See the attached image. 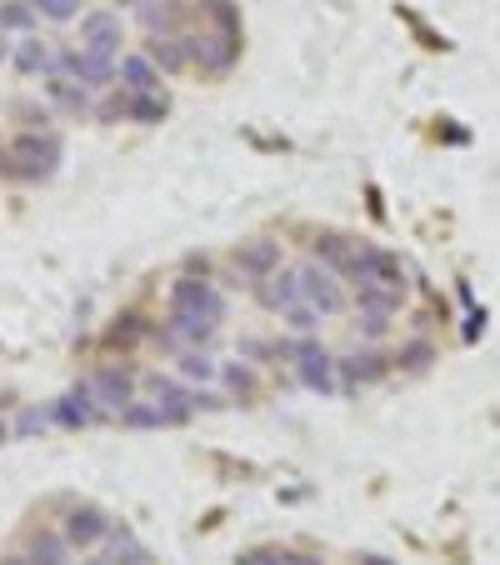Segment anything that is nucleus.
<instances>
[{"mask_svg":"<svg viewBox=\"0 0 500 565\" xmlns=\"http://www.w3.org/2000/svg\"><path fill=\"white\" fill-rule=\"evenodd\" d=\"M61 161V141L55 135H41V131H21L15 141H6V161L0 171L11 181H45Z\"/></svg>","mask_w":500,"mask_h":565,"instance_id":"f257e3e1","label":"nucleus"},{"mask_svg":"<svg viewBox=\"0 0 500 565\" xmlns=\"http://www.w3.org/2000/svg\"><path fill=\"white\" fill-rule=\"evenodd\" d=\"M281 346L285 360H295V370H301V385L305 391H316V395H336L340 391V366L336 356H330L326 346H320L316 336H295V340H275Z\"/></svg>","mask_w":500,"mask_h":565,"instance_id":"f03ea898","label":"nucleus"},{"mask_svg":"<svg viewBox=\"0 0 500 565\" xmlns=\"http://www.w3.org/2000/svg\"><path fill=\"white\" fill-rule=\"evenodd\" d=\"M55 70L80 80L86 90H100V86H110V80H120V61L86 51V45H61V51H55Z\"/></svg>","mask_w":500,"mask_h":565,"instance_id":"7ed1b4c3","label":"nucleus"},{"mask_svg":"<svg viewBox=\"0 0 500 565\" xmlns=\"http://www.w3.org/2000/svg\"><path fill=\"white\" fill-rule=\"evenodd\" d=\"M185 45H191V66H200L206 76H226L240 61V35H220V31H185Z\"/></svg>","mask_w":500,"mask_h":565,"instance_id":"20e7f679","label":"nucleus"},{"mask_svg":"<svg viewBox=\"0 0 500 565\" xmlns=\"http://www.w3.org/2000/svg\"><path fill=\"white\" fill-rule=\"evenodd\" d=\"M110 531H116V521H110L100 506H70L66 525H61V535L70 541V551H96L100 541H110Z\"/></svg>","mask_w":500,"mask_h":565,"instance_id":"39448f33","label":"nucleus"},{"mask_svg":"<svg viewBox=\"0 0 500 565\" xmlns=\"http://www.w3.org/2000/svg\"><path fill=\"white\" fill-rule=\"evenodd\" d=\"M301 295L316 305L320 316H340V311H346V291H340L336 271H330V265H320V261L301 265Z\"/></svg>","mask_w":500,"mask_h":565,"instance_id":"423d86ee","label":"nucleus"},{"mask_svg":"<svg viewBox=\"0 0 500 565\" xmlns=\"http://www.w3.org/2000/svg\"><path fill=\"white\" fill-rule=\"evenodd\" d=\"M171 305L200 311V316H210V320H226V295H220L206 275H181V281L171 285Z\"/></svg>","mask_w":500,"mask_h":565,"instance_id":"0eeeda50","label":"nucleus"},{"mask_svg":"<svg viewBox=\"0 0 500 565\" xmlns=\"http://www.w3.org/2000/svg\"><path fill=\"white\" fill-rule=\"evenodd\" d=\"M281 240H240L236 246V275L250 285H261L265 275L281 271Z\"/></svg>","mask_w":500,"mask_h":565,"instance_id":"6e6552de","label":"nucleus"},{"mask_svg":"<svg viewBox=\"0 0 500 565\" xmlns=\"http://www.w3.org/2000/svg\"><path fill=\"white\" fill-rule=\"evenodd\" d=\"M145 391H151V401L161 405V411H171L175 415V425H185L191 415L200 411V391H191V385H181L175 376H145Z\"/></svg>","mask_w":500,"mask_h":565,"instance_id":"1a4fd4ad","label":"nucleus"},{"mask_svg":"<svg viewBox=\"0 0 500 565\" xmlns=\"http://www.w3.org/2000/svg\"><path fill=\"white\" fill-rule=\"evenodd\" d=\"M100 401H96V391H90V381H80L76 391H66L61 401L51 405V421L55 425H66V431H86V425H96L100 421Z\"/></svg>","mask_w":500,"mask_h":565,"instance_id":"9d476101","label":"nucleus"},{"mask_svg":"<svg viewBox=\"0 0 500 565\" xmlns=\"http://www.w3.org/2000/svg\"><path fill=\"white\" fill-rule=\"evenodd\" d=\"M90 391H96V401H100V411H110V415H120L126 405L135 401V376L126 366H100L96 376H90Z\"/></svg>","mask_w":500,"mask_h":565,"instance_id":"9b49d317","label":"nucleus"},{"mask_svg":"<svg viewBox=\"0 0 500 565\" xmlns=\"http://www.w3.org/2000/svg\"><path fill=\"white\" fill-rule=\"evenodd\" d=\"M120 41H126V31H120V15L116 11H86V15H80V45H86V51L110 55V61H116Z\"/></svg>","mask_w":500,"mask_h":565,"instance_id":"f8f14e48","label":"nucleus"},{"mask_svg":"<svg viewBox=\"0 0 500 565\" xmlns=\"http://www.w3.org/2000/svg\"><path fill=\"white\" fill-rule=\"evenodd\" d=\"M171 336L181 340V350L185 346H200V350H210L216 346V336H220V320H210V316H200V311H181V305H171Z\"/></svg>","mask_w":500,"mask_h":565,"instance_id":"ddd939ff","label":"nucleus"},{"mask_svg":"<svg viewBox=\"0 0 500 565\" xmlns=\"http://www.w3.org/2000/svg\"><path fill=\"white\" fill-rule=\"evenodd\" d=\"M336 366H340V381H346V391H360V385H376V381H385V370H391V360H385L381 350L360 346L356 356L336 360Z\"/></svg>","mask_w":500,"mask_h":565,"instance_id":"4468645a","label":"nucleus"},{"mask_svg":"<svg viewBox=\"0 0 500 565\" xmlns=\"http://www.w3.org/2000/svg\"><path fill=\"white\" fill-rule=\"evenodd\" d=\"M11 66L21 70V76H61L55 70V51H51V41H41V35H21L15 41V55H11Z\"/></svg>","mask_w":500,"mask_h":565,"instance_id":"2eb2a0df","label":"nucleus"},{"mask_svg":"<svg viewBox=\"0 0 500 565\" xmlns=\"http://www.w3.org/2000/svg\"><path fill=\"white\" fill-rule=\"evenodd\" d=\"M256 295H261V305L265 311H291V305H301L305 295H301V271H275V275H265L261 285H256Z\"/></svg>","mask_w":500,"mask_h":565,"instance_id":"dca6fc26","label":"nucleus"},{"mask_svg":"<svg viewBox=\"0 0 500 565\" xmlns=\"http://www.w3.org/2000/svg\"><path fill=\"white\" fill-rule=\"evenodd\" d=\"M185 15H191L185 0H151V6H141L145 35H185Z\"/></svg>","mask_w":500,"mask_h":565,"instance_id":"f3484780","label":"nucleus"},{"mask_svg":"<svg viewBox=\"0 0 500 565\" xmlns=\"http://www.w3.org/2000/svg\"><path fill=\"white\" fill-rule=\"evenodd\" d=\"M145 55L155 61L161 76H181V70L191 66V45H185V35H151V41H145Z\"/></svg>","mask_w":500,"mask_h":565,"instance_id":"a211bd4d","label":"nucleus"},{"mask_svg":"<svg viewBox=\"0 0 500 565\" xmlns=\"http://www.w3.org/2000/svg\"><path fill=\"white\" fill-rule=\"evenodd\" d=\"M45 96H51V106L66 110V116H96L90 90L80 86V80H70V76H45Z\"/></svg>","mask_w":500,"mask_h":565,"instance_id":"6ab92c4d","label":"nucleus"},{"mask_svg":"<svg viewBox=\"0 0 500 565\" xmlns=\"http://www.w3.org/2000/svg\"><path fill=\"white\" fill-rule=\"evenodd\" d=\"M401 301H405V291H391V285H376V281L356 285V311L360 316H395Z\"/></svg>","mask_w":500,"mask_h":565,"instance_id":"aec40b11","label":"nucleus"},{"mask_svg":"<svg viewBox=\"0 0 500 565\" xmlns=\"http://www.w3.org/2000/svg\"><path fill=\"white\" fill-rule=\"evenodd\" d=\"M25 561L31 565H70V541L61 531H31Z\"/></svg>","mask_w":500,"mask_h":565,"instance_id":"412c9836","label":"nucleus"},{"mask_svg":"<svg viewBox=\"0 0 500 565\" xmlns=\"http://www.w3.org/2000/svg\"><path fill=\"white\" fill-rule=\"evenodd\" d=\"M120 80H126V90H135V96L161 90V70H155L151 55H120Z\"/></svg>","mask_w":500,"mask_h":565,"instance_id":"4be33fe9","label":"nucleus"},{"mask_svg":"<svg viewBox=\"0 0 500 565\" xmlns=\"http://www.w3.org/2000/svg\"><path fill=\"white\" fill-rule=\"evenodd\" d=\"M165 110H171V100H165V90H145V96H135V90H126V120H141V126H161Z\"/></svg>","mask_w":500,"mask_h":565,"instance_id":"5701e85b","label":"nucleus"},{"mask_svg":"<svg viewBox=\"0 0 500 565\" xmlns=\"http://www.w3.org/2000/svg\"><path fill=\"white\" fill-rule=\"evenodd\" d=\"M116 421L126 425V431H161V425H175V415H171V411H161L155 401H131L126 411L116 415Z\"/></svg>","mask_w":500,"mask_h":565,"instance_id":"b1692460","label":"nucleus"},{"mask_svg":"<svg viewBox=\"0 0 500 565\" xmlns=\"http://www.w3.org/2000/svg\"><path fill=\"white\" fill-rule=\"evenodd\" d=\"M110 565H151V551L135 541L131 525H116V531H110Z\"/></svg>","mask_w":500,"mask_h":565,"instance_id":"393cba45","label":"nucleus"},{"mask_svg":"<svg viewBox=\"0 0 500 565\" xmlns=\"http://www.w3.org/2000/svg\"><path fill=\"white\" fill-rule=\"evenodd\" d=\"M175 370H181L185 381H220V366L210 360V350H200V346H185L181 356H175Z\"/></svg>","mask_w":500,"mask_h":565,"instance_id":"a878e982","label":"nucleus"},{"mask_svg":"<svg viewBox=\"0 0 500 565\" xmlns=\"http://www.w3.org/2000/svg\"><path fill=\"white\" fill-rule=\"evenodd\" d=\"M35 6L31 0H0V31H15V35H35Z\"/></svg>","mask_w":500,"mask_h":565,"instance_id":"bb28decb","label":"nucleus"},{"mask_svg":"<svg viewBox=\"0 0 500 565\" xmlns=\"http://www.w3.org/2000/svg\"><path fill=\"white\" fill-rule=\"evenodd\" d=\"M350 250H356V246H350L346 236H316V240H311V261L330 265V271L340 275V265L350 261Z\"/></svg>","mask_w":500,"mask_h":565,"instance_id":"cd10ccee","label":"nucleus"},{"mask_svg":"<svg viewBox=\"0 0 500 565\" xmlns=\"http://www.w3.org/2000/svg\"><path fill=\"white\" fill-rule=\"evenodd\" d=\"M206 21L220 35H240V6L236 0H206Z\"/></svg>","mask_w":500,"mask_h":565,"instance_id":"c85d7f7f","label":"nucleus"},{"mask_svg":"<svg viewBox=\"0 0 500 565\" xmlns=\"http://www.w3.org/2000/svg\"><path fill=\"white\" fill-rule=\"evenodd\" d=\"M281 320L295 330V336H316L320 320H326V316H320V311H316L311 301H301V305H291V311H281Z\"/></svg>","mask_w":500,"mask_h":565,"instance_id":"c756f323","label":"nucleus"},{"mask_svg":"<svg viewBox=\"0 0 500 565\" xmlns=\"http://www.w3.org/2000/svg\"><path fill=\"white\" fill-rule=\"evenodd\" d=\"M441 356V350L431 346V340H411V346H401V356H395V366L411 370V376H421V370H431V360Z\"/></svg>","mask_w":500,"mask_h":565,"instance_id":"7c9ffc66","label":"nucleus"},{"mask_svg":"<svg viewBox=\"0 0 500 565\" xmlns=\"http://www.w3.org/2000/svg\"><path fill=\"white\" fill-rule=\"evenodd\" d=\"M145 336H155V326H145L141 316H120L116 326H110V346H141Z\"/></svg>","mask_w":500,"mask_h":565,"instance_id":"2f4dec72","label":"nucleus"},{"mask_svg":"<svg viewBox=\"0 0 500 565\" xmlns=\"http://www.w3.org/2000/svg\"><path fill=\"white\" fill-rule=\"evenodd\" d=\"M220 381H226V391L240 395V401L256 395V376H250V366H240V360H226V366H220Z\"/></svg>","mask_w":500,"mask_h":565,"instance_id":"473e14b6","label":"nucleus"},{"mask_svg":"<svg viewBox=\"0 0 500 565\" xmlns=\"http://www.w3.org/2000/svg\"><path fill=\"white\" fill-rule=\"evenodd\" d=\"M31 6L45 15V21H76V15H86L80 0H31Z\"/></svg>","mask_w":500,"mask_h":565,"instance_id":"72a5a7b5","label":"nucleus"},{"mask_svg":"<svg viewBox=\"0 0 500 565\" xmlns=\"http://www.w3.org/2000/svg\"><path fill=\"white\" fill-rule=\"evenodd\" d=\"M45 425H51V411H21V421H15V435H41Z\"/></svg>","mask_w":500,"mask_h":565,"instance_id":"f704fd0d","label":"nucleus"},{"mask_svg":"<svg viewBox=\"0 0 500 565\" xmlns=\"http://www.w3.org/2000/svg\"><path fill=\"white\" fill-rule=\"evenodd\" d=\"M385 330H391V316H360V340H366V346L385 340Z\"/></svg>","mask_w":500,"mask_h":565,"instance_id":"c9c22d12","label":"nucleus"},{"mask_svg":"<svg viewBox=\"0 0 500 565\" xmlns=\"http://www.w3.org/2000/svg\"><path fill=\"white\" fill-rule=\"evenodd\" d=\"M11 55H15V51H11V41H6V31H0V61H11Z\"/></svg>","mask_w":500,"mask_h":565,"instance_id":"e433bc0d","label":"nucleus"},{"mask_svg":"<svg viewBox=\"0 0 500 565\" xmlns=\"http://www.w3.org/2000/svg\"><path fill=\"white\" fill-rule=\"evenodd\" d=\"M291 565H320V561H311V555H291Z\"/></svg>","mask_w":500,"mask_h":565,"instance_id":"4c0bfd02","label":"nucleus"},{"mask_svg":"<svg viewBox=\"0 0 500 565\" xmlns=\"http://www.w3.org/2000/svg\"><path fill=\"white\" fill-rule=\"evenodd\" d=\"M6 441H11V425H6V421H0V446H6Z\"/></svg>","mask_w":500,"mask_h":565,"instance_id":"58836bf2","label":"nucleus"},{"mask_svg":"<svg viewBox=\"0 0 500 565\" xmlns=\"http://www.w3.org/2000/svg\"><path fill=\"white\" fill-rule=\"evenodd\" d=\"M0 565H31V561H25V555H11V561H0Z\"/></svg>","mask_w":500,"mask_h":565,"instance_id":"ea45409f","label":"nucleus"},{"mask_svg":"<svg viewBox=\"0 0 500 565\" xmlns=\"http://www.w3.org/2000/svg\"><path fill=\"white\" fill-rule=\"evenodd\" d=\"M240 565H261V555H240Z\"/></svg>","mask_w":500,"mask_h":565,"instance_id":"a19ab883","label":"nucleus"},{"mask_svg":"<svg viewBox=\"0 0 500 565\" xmlns=\"http://www.w3.org/2000/svg\"><path fill=\"white\" fill-rule=\"evenodd\" d=\"M120 6H135V11H141V6H151V0H120Z\"/></svg>","mask_w":500,"mask_h":565,"instance_id":"79ce46f5","label":"nucleus"},{"mask_svg":"<svg viewBox=\"0 0 500 565\" xmlns=\"http://www.w3.org/2000/svg\"><path fill=\"white\" fill-rule=\"evenodd\" d=\"M86 565H106V561H86Z\"/></svg>","mask_w":500,"mask_h":565,"instance_id":"37998d69","label":"nucleus"},{"mask_svg":"<svg viewBox=\"0 0 500 565\" xmlns=\"http://www.w3.org/2000/svg\"><path fill=\"white\" fill-rule=\"evenodd\" d=\"M0 411H6V395H0Z\"/></svg>","mask_w":500,"mask_h":565,"instance_id":"c03bdc74","label":"nucleus"},{"mask_svg":"<svg viewBox=\"0 0 500 565\" xmlns=\"http://www.w3.org/2000/svg\"><path fill=\"white\" fill-rule=\"evenodd\" d=\"M0 161H6V145H0Z\"/></svg>","mask_w":500,"mask_h":565,"instance_id":"a18cd8bd","label":"nucleus"}]
</instances>
